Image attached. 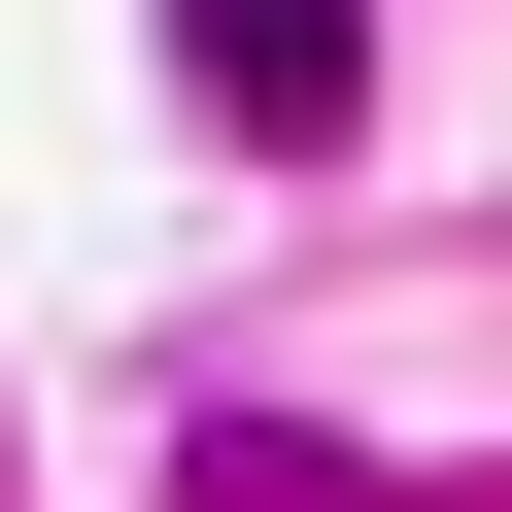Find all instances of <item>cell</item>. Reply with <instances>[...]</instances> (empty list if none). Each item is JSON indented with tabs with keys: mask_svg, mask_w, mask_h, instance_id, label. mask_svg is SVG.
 <instances>
[{
	"mask_svg": "<svg viewBox=\"0 0 512 512\" xmlns=\"http://www.w3.org/2000/svg\"><path fill=\"white\" fill-rule=\"evenodd\" d=\"M171 69H205V137H274V171H308V137L376 103V0H171Z\"/></svg>",
	"mask_w": 512,
	"mask_h": 512,
	"instance_id": "obj_1",
	"label": "cell"
}]
</instances>
